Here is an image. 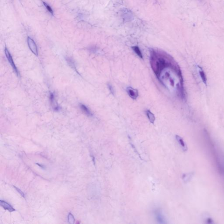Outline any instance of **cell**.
Returning <instances> with one entry per match:
<instances>
[{
  "instance_id": "7a4b0ae2",
  "label": "cell",
  "mask_w": 224,
  "mask_h": 224,
  "mask_svg": "<svg viewBox=\"0 0 224 224\" xmlns=\"http://www.w3.org/2000/svg\"><path fill=\"white\" fill-rule=\"evenodd\" d=\"M4 51H5V55H6L7 59H8L9 63L11 65V67H12V68H13V70H14L15 72L16 73V74H17L18 76H19V71H18V69H17V67H16V65H15L14 62H13V59H12V57H11L10 53H9V50H8V49L7 48H5Z\"/></svg>"
},
{
  "instance_id": "9c48e42d",
  "label": "cell",
  "mask_w": 224,
  "mask_h": 224,
  "mask_svg": "<svg viewBox=\"0 0 224 224\" xmlns=\"http://www.w3.org/2000/svg\"><path fill=\"white\" fill-rule=\"evenodd\" d=\"M50 100L51 102V104L52 105V107L54 108V109L56 111H58L59 109V107H58L57 104L56 102L54 96V93H51L50 95Z\"/></svg>"
},
{
  "instance_id": "9a60e30c",
  "label": "cell",
  "mask_w": 224,
  "mask_h": 224,
  "mask_svg": "<svg viewBox=\"0 0 224 224\" xmlns=\"http://www.w3.org/2000/svg\"><path fill=\"white\" fill-rule=\"evenodd\" d=\"M43 3H44V6H45L46 8L47 9V10H48V11H49V12H50V13H51L52 15H53V14H54V12H53V10L52 9L51 7H50L49 5H48V4H47L46 3L44 2H43Z\"/></svg>"
},
{
  "instance_id": "7c38bea8",
  "label": "cell",
  "mask_w": 224,
  "mask_h": 224,
  "mask_svg": "<svg viewBox=\"0 0 224 224\" xmlns=\"http://www.w3.org/2000/svg\"><path fill=\"white\" fill-rule=\"evenodd\" d=\"M132 49H133V50L135 51V53L137 54V55L138 56V57H139L141 58H143L142 54L140 49H139L138 47H132Z\"/></svg>"
},
{
  "instance_id": "5bb4252c",
  "label": "cell",
  "mask_w": 224,
  "mask_h": 224,
  "mask_svg": "<svg viewBox=\"0 0 224 224\" xmlns=\"http://www.w3.org/2000/svg\"><path fill=\"white\" fill-rule=\"evenodd\" d=\"M68 223L70 224H73L75 222V219L74 217L72 215V213H70L68 215Z\"/></svg>"
},
{
  "instance_id": "ffe728a7",
  "label": "cell",
  "mask_w": 224,
  "mask_h": 224,
  "mask_svg": "<svg viewBox=\"0 0 224 224\" xmlns=\"http://www.w3.org/2000/svg\"><path fill=\"white\" fill-rule=\"evenodd\" d=\"M36 164H37V165H38L39 166H40V167H41V168H43V169H44V166H43V165H41L39 164H38V163H37Z\"/></svg>"
},
{
  "instance_id": "4fadbf2b",
  "label": "cell",
  "mask_w": 224,
  "mask_h": 224,
  "mask_svg": "<svg viewBox=\"0 0 224 224\" xmlns=\"http://www.w3.org/2000/svg\"><path fill=\"white\" fill-rule=\"evenodd\" d=\"M193 172L191 173H187L185 174V175L183 176V179L184 180V181L188 182L192 178L193 176Z\"/></svg>"
},
{
  "instance_id": "d6986e66",
  "label": "cell",
  "mask_w": 224,
  "mask_h": 224,
  "mask_svg": "<svg viewBox=\"0 0 224 224\" xmlns=\"http://www.w3.org/2000/svg\"><path fill=\"white\" fill-rule=\"evenodd\" d=\"M206 223L208 224H211L213 223V220L210 218H209L206 219Z\"/></svg>"
},
{
  "instance_id": "5b68a950",
  "label": "cell",
  "mask_w": 224,
  "mask_h": 224,
  "mask_svg": "<svg viewBox=\"0 0 224 224\" xmlns=\"http://www.w3.org/2000/svg\"><path fill=\"white\" fill-rule=\"evenodd\" d=\"M176 138L177 142L181 147L182 150L184 152H186L188 150V146L185 142L183 140V138L179 135H176Z\"/></svg>"
},
{
  "instance_id": "2e32d148",
  "label": "cell",
  "mask_w": 224,
  "mask_h": 224,
  "mask_svg": "<svg viewBox=\"0 0 224 224\" xmlns=\"http://www.w3.org/2000/svg\"><path fill=\"white\" fill-rule=\"evenodd\" d=\"M67 62H68V63H69V64L71 65V67H73V68H74V62H73L72 59H71V58H67Z\"/></svg>"
},
{
  "instance_id": "e0dca14e",
  "label": "cell",
  "mask_w": 224,
  "mask_h": 224,
  "mask_svg": "<svg viewBox=\"0 0 224 224\" xmlns=\"http://www.w3.org/2000/svg\"><path fill=\"white\" fill-rule=\"evenodd\" d=\"M15 187V188H16V190H17V191L20 194V195H21V196H22V197L25 198V194H24V193L22 192L21 190L19 189L18 188H16V187Z\"/></svg>"
},
{
  "instance_id": "277c9868",
  "label": "cell",
  "mask_w": 224,
  "mask_h": 224,
  "mask_svg": "<svg viewBox=\"0 0 224 224\" xmlns=\"http://www.w3.org/2000/svg\"><path fill=\"white\" fill-rule=\"evenodd\" d=\"M127 93L130 97L133 99H136L138 96V91L133 89L131 87H129L127 89Z\"/></svg>"
},
{
  "instance_id": "8992f818",
  "label": "cell",
  "mask_w": 224,
  "mask_h": 224,
  "mask_svg": "<svg viewBox=\"0 0 224 224\" xmlns=\"http://www.w3.org/2000/svg\"><path fill=\"white\" fill-rule=\"evenodd\" d=\"M0 204H1V206L2 207L6 210H9L10 212H12V211H14L15 210V209L13 208L12 206L9 203L5 202V201L1 200Z\"/></svg>"
},
{
  "instance_id": "30bf717a",
  "label": "cell",
  "mask_w": 224,
  "mask_h": 224,
  "mask_svg": "<svg viewBox=\"0 0 224 224\" xmlns=\"http://www.w3.org/2000/svg\"><path fill=\"white\" fill-rule=\"evenodd\" d=\"M80 107L82 111L87 116H89V117H91L92 116V113L85 105L81 104L80 105Z\"/></svg>"
},
{
  "instance_id": "52a82bcc",
  "label": "cell",
  "mask_w": 224,
  "mask_h": 224,
  "mask_svg": "<svg viewBox=\"0 0 224 224\" xmlns=\"http://www.w3.org/2000/svg\"><path fill=\"white\" fill-rule=\"evenodd\" d=\"M155 218L157 222L160 224L165 223V220L164 217L162 215L161 212L159 210H157L155 211Z\"/></svg>"
},
{
  "instance_id": "6da1fadb",
  "label": "cell",
  "mask_w": 224,
  "mask_h": 224,
  "mask_svg": "<svg viewBox=\"0 0 224 224\" xmlns=\"http://www.w3.org/2000/svg\"><path fill=\"white\" fill-rule=\"evenodd\" d=\"M150 61L152 69L161 83L170 92L185 99L182 73L174 58L165 51L152 49Z\"/></svg>"
},
{
  "instance_id": "ac0fdd59",
  "label": "cell",
  "mask_w": 224,
  "mask_h": 224,
  "mask_svg": "<svg viewBox=\"0 0 224 224\" xmlns=\"http://www.w3.org/2000/svg\"><path fill=\"white\" fill-rule=\"evenodd\" d=\"M108 87L111 93H112V94H114V90L113 89L112 85L110 84H108Z\"/></svg>"
},
{
  "instance_id": "8fae6325",
  "label": "cell",
  "mask_w": 224,
  "mask_h": 224,
  "mask_svg": "<svg viewBox=\"0 0 224 224\" xmlns=\"http://www.w3.org/2000/svg\"><path fill=\"white\" fill-rule=\"evenodd\" d=\"M146 114L150 122L153 124L155 120V117L153 113H152L150 110H147L146 111Z\"/></svg>"
},
{
  "instance_id": "3957f363",
  "label": "cell",
  "mask_w": 224,
  "mask_h": 224,
  "mask_svg": "<svg viewBox=\"0 0 224 224\" xmlns=\"http://www.w3.org/2000/svg\"><path fill=\"white\" fill-rule=\"evenodd\" d=\"M28 44L29 47L32 53L36 55L37 56L38 53L37 47L36 45V43L33 39L29 37L28 38Z\"/></svg>"
},
{
  "instance_id": "ba28073f",
  "label": "cell",
  "mask_w": 224,
  "mask_h": 224,
  "mask_svg": "<svg viewBox=\"0 0 224 224\" xmlns=\"http://www.w3.org/2000/svg\"><path fill=\"white\" fill-rule=\"evenodd\" d=\"M198 67L199 73L200 78H201L202 82H204V83L206 85L207 82V79L206 75L204 71H203L202 68L198 66Z\"/></svg>"
}]
</instances>
